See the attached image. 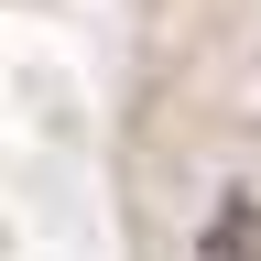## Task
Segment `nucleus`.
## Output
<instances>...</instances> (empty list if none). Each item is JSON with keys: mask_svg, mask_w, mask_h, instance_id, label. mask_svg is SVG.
<instances>
[{"mask_svg": "<svg viewBox=\"0 0 261 261\" xmlns=\"http://www.w3.org/2000/svg\"><path fill=\"white\" fill-rule=\"evenodd\" d=\"M196 261H261V196H218L207 240H196Z\"/></svg>", "mask_w": 261, "mask_h": 261, "instance_id": "f257e3e1", "label": "nucleus"}]
</instances>
